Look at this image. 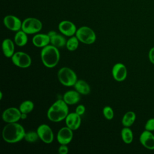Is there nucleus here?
<instances>
[{"mask_svg": "<svg viewBox=\"0 0 154 154\" xmlns=\"http://www.w3.org/2000/svg\"><path fill=\"white\" fill-rule=\"evenodd\" d=\"M25 130L22 125L17 122L8 123L3 128L2 137L8 143H16L24 139Z\"/></svg>", "mask_w": 154, "mask_h": 154, "instance_id": "obj_1", "label": "nucleus"}, {"mask_svg": "<svg viewBox=\"0 0 154 154\" xmlns=\"http://www.w3.org/2000/svg\"><path fill=\"white\" fill-rule=\"evenodd\" d=\"M68 114V105L63 99H58L49 108L47 112V117L51 122H60L65 120Z\"/></svg>", "mask_w": 154, "mask_h": 154, "instance_id": "obj_2", "label": "nucleus"}, {"mask_svg": "<svg viewBox=\"0 0 154 154\" xmlns=\"http://www.w3.org/2000/svg\"><path fill=\"white\" fill-rule=\"evenodd\" d=\"M40 58L45 67L53 68L58 64L60 58V54L57 47L49 45L42 49Z\"/></svg>", "mask_w": 154, "mask_h": 154, "instance_id": "obj_3", "label": "nucleus"}, {"mask_svg": "<svg viewBox=\"0 0 154 154\" xmlns=\"http://www.w3.org/2000/svg\"><path fill=\"white\" fill-rule=\"evenodd\" d=\"M60 82L66 87H72L78 81L76 73L70 68L63 67L59 69L57 73Z\"/></svg>", "mask_w": 154, "mask_h": 154, "instance_id": "obj_4", "label": "nucleus"}, {"mask_svg": "<svg viewBox=\"0 0 154 154\" xmlns=\"http://www.w3.org/2000/svg\"><path fill=\"white\" fill-rule=\"evenodd\" d=\"M75 35L79 42L86 45H91L96 40V35L94 31L87 26H82L78 28Z\"/></svg>", "mask_w": 154, "mask_h": 154, "instance_id": "obj_5", "label": "nucleus"}, {"mask_svg": "<svg viewBox=\"0 0 154 154\" xmlns=\"http://www.w3.org/2000/svg\"><path fill=\"white\" fill-rule=\"evenodd\" d=\"M42 26V23L39 19L35 17H28L22 22L21 29L27 34H34L41 31Z\"/></svg>", "mask_w": 154, "mask_h": 154, "instance_id": "obj_6", "label": "nucleus"}, {"mask_svg": "<svg viewBox=\"0 0 154 154\" xmlns=\"http://www.w3.org/2000/svg\"><path fill=\"white\" fill-rule=\"evenodd\" d=\"M11 59L13 64L22 69L29 67L32 63L31 57L27 53L22 51L15 52Z\"/></svg>", "mask_w": 154, "mask_h": 154, "instance_id": "obj_7", "label": "nucleus"}, {"mask_svg": "<svg viewBox=\"0 0 154 154\" xmlns=\"http://www.w3.org/2000/svg\"><path fill=\"white\" fill-rule=\"evenodd\" d=\"M39 139L46 144H50L54 141V132L49 126L46 124L39 125L36 130Z\"/></svg>", "mask_w": 154, "mask_h": 154, "instance_id": "obj_8", "label": "nucleus"}, {"mask_svg": "<svg viewBox=\"0 0 154 154\" xmlns=\"http://www.w3.org/2000/svg\"><path fill=\"white\" fill-rule=\"evenodd\" d=\"M20 109L15 107H10L5 109L2 114V119L7 123L17 122L21 119Z\"/></svg>", "mask_w": 154, "mask_h": 154, "instance_id": "obj_9", "label": "nucleus"}, {"mask_svg": "<svg viewBox=\"0 0 154 154\" xmlns=\"http://www.w3.org/2000/svg\"><path fill=\"white\" fill-rule=\"evenodd\" d=\"M5 26L12 31H18L22 28V22L17 17L14 15H7L3 19Z\"/></svg>", "mask_w": 154, "mask_h": 154, "instance_id": "obj_10", "label": "nucleus"}, {"mask_svg": "<svg viewBox=\"0 0 154 154\" xmlns=\"http://www.w3.org/2000/svg\"><path fill=\"white\" fill-rule=\"evenodd\" d=\"M112 75L113 78L117 82L125 80L128 75V70L125 64L121 63L115 64L112 69Z\"/></svg>", "mask_w": 154, "mask_h": 154, "instance_id": "obj_11", "label": "nucleus"}, {"mask_svg": "<svg viewBox=\"0 0 154 154\" xmlns=\"http://www.w3.org/2000/svg\"><path fill=\"white\" fill-rule=\"evenodd\" d=\"M73 137V130L67 126H65L61 128L58 131L57 135V140L60 144L67 145L72 141Z\"/></svg>", "mask_w": 154, "mask_h": 154, "instance_id": "obj_12", "label": "nucleus"}, {"mask_svg": "<svg viewBox=\"0 0 154 154\" xmlns=\"http://www.w3.org/2000/svg\"><path fill=\"white\" fill-rule=\"evenodd\" d=\"M58 29L63 35L70 37L75 35L77 28L72 22L65 20L60 22Z\"/></svg>", "mask_w": 154, "mask_h": 154, "instance_id": "obj_13", "label": "nucleus"}, {"mask_svg": "<svg viewBox=\"0 0 154 154\" xmlns=\"http://www.w3.org/2000/svg\"><path fill=\"white\" fill-rule=\"evenodd\" d=\"M141 144L149 150H154V135L152 132L144 130L139 138Z\"/></svg>", "mask_w": 154, "mask_h": 154, "instance_id": "obj_14", "label": "nucleus"}, {"mask_svg": "<svg viewBox=\"0 0 154 154\" xmlns=\"http://www.w3.org/2000/svg\"><path fill=\"white\" fill-rule=\"evenodd\" d=\"M65 123L66 126L69 127L72 130H77L81 124V116L78 114L76 112L69 113L65 119Z\"/></svg>", "mask_w": 154, "mask_h": 154, "instance_id": "obj_15", "label": "nucleus"}, {"mask_svg": "<svg viewBox=\"0 0 154 154\" xmlns=\"http://www.w3.org/2000/svg\"><path fill=\"white\" fill-rule=\"evenodd\" d=\"M48 34L50 37L51 45L57 47V48L66 46L67 40L63 36L64 35L58 34L55 31H50Z\"/></svg>", "mask_w": 154, "mask_h": 154, "instance_id": "obj_16", "label": "nucleus"}, {"mask_svg": "<svg viewBox=\"0 0 154 154\" xmlns=\"http://www.w3.org/2000/svg\"><path fill=\"white\" fill-rule=\"evenodd\" d=\"M32 44L37 48H44L50 44V37L48 34H35L32 38Z\"/></svg>", "mask_w": 154, "mask_h": 154, "instance_id": "obj_17", "label": "nucleus"}, {"mask_svg": "<svg viewBox=\"0 0 154 154\" xmlns=\"http://www.w3.org/2000/svg\"><path fill=\"white\" fill-rule=\"evenodd\" d=\"M80 94H81L75 90H69L64 94L63 99L67 105H74L79 101L81 99Z\"/></svg>", "mask_w": 154, "mask_h": 154, "instance_id": "obj_18", "label": "nucleus"}, {"mask_svg": "<svg viewBox=\"0 0 154 154\" xmlns=\"http://www.w3.org/2000/svg\"><path fill=\"white\" fill-rule=\"evenodd\" d=\"M14 43L10 38H5L2 42V49L4 55L7 58H11L14 52Z\"/></svg>", "mask_w": 154, "mask_h": 154, "instance_id": "obj_19", "label": "nucleus"}, {"mask_svg": "<svg viewBox=\"0 0 154 154\" xmlns=\"http://www.w3.org/2000/svg\"><path fill=\"white\" fill-rule=\"evenodd\" d=\"M75 90L79 93L83 95H87L90 93L91 88L89 84L84 80H78L73 85Z\"/></svg>", "mask_w": 154, "mask_h": 154, "instance_id": "obj_20", "label": "nucleus"}, {"mask_svg": "<svg viewBox=\"0 0 154 154\" xmlns=\"http://www.w3.org/2000/svg\"><path fill=\"white\" fill-rule=\"evenodd\" d=\"M136 120V114L132 111L126 112L123 116L122 123L124 127H131Z\"/></svg>", "mask_w": 154, "mask_h": 154, "instance_id": "obj_21", "label": "nucleus"}, {"mask_svg": "<svg viewBox=\"0 0 154 154\" xmlns=\"http://www.w3.org/2000/svg\"><path fill=\"white\" fill-rule=\"evenodd\" d=\"M27 35L28 34L22 29L17 31L14 37L15 44L18 46H23L26 45L28 42Z\"/></svg>", "mask_w": 154, "mask_h": 154, "instance_id": "obj_22", "label": "nucleus"}, {"mask_svg": "<svg viewBox=\"0 0 154 154\" xmlns=\"http://www.w3.org/2000/svg\"><path fill=\"white\" fill-rule=\"evenodd\" d=\"M121 137L123 141L126 144H130L132 142L134 135L130 127H124L122 129Z\"/></svg>", "mask_w": 154, "mask_h": 154, "instance_id": "obj_23", "label": "nucleus"}, {"mask_svg": "<svg viewBox=\"0 0 154 154\" xmlns=\"http://www.w3.org/2000/svg\"><path fill=\"white\" fill-rule=\"evenodd\" d=\"M34 108V103L29 100H26L23 101L19 105V109L22 113L28 114L31 112Z\"/></svg>", "mask_w": 154, "mask_h": 154, "instance_id": "obj_24", "label": "nucleus"}, {"mask_svg": "<svg viewBox=\"0 0 154 154\" xmlns=\"http://www.w3.org/2000/svg\"><path fill=\"white\" fill-rule=\"evenodd\" d=\"M79 40L76 37V35H73L70 37L67 40L66 46L67 49L70 51H74L76 50L79 46Z\"/></svg>", "mask_w": 154, "mask_h": 154, "instance_id": "obj_25", "label": "nucleus"}, {"mask_svg": "<svg viewBox=\"0 0 154 154\" xmlns=\"http://www.w3.org/2000/svg\"><path fill=\"white\" fill-rule=\"evenodd\" d=\"M39 138L38 135L37 131H31L25 133L24 140L29 143H34Z\"/></svg>", "mask_w": 154, "mask_h": 154, "instance_id": "obj_26", "label": "nucleus"}, {"mask_svg": "<svg viewBox=\"0 0 154 154\" xmlns=\"http://www.w3.org/2000/svg\"><path fill=\"white\" fill-rule=\"evenodd\" d=\"M103 115L104 117L107 120H112L114 117V113L112 108L109 106H105L103 108Z\"/></svg>", "mask_w": 154, "mask_h": 154, "instance_id": "obj_27", "label": "nucleus"}, {"mask_svg": "<svg viewBox=\"0 0 154 154\" xmlns=\"http://www.w3.org/2000/svg\"><path fill=\"white\" fill-rule=\"evenodd\" d=\"M145 130L151 132L154 131V118L149 119L146 123L144 126Z\"/></svg>", "mask_w": 154, "mask_h": 154, "instance_id": "obj_28", "label": "nucleus"}, {"mask_svg": "<svg viewBox=\"0 0 154 154\" xmlns=\"http://www.w3.org/2000/svg\"><path fill=\"white\" fill-rule=\"evenodd\" d=\"M75 112L78 114H79V116H82L85 113V106L84 105H82V104L78 105L76 106V109H75Z\"/></svg>", "mask_w": 154, "mask_h": 154, "instance_id": "obj_29", "label": "nucleus"}, {"mask_svg": "<svg viewBox=\"0 0 154 154\" xmlns=\"http://www.w3.org/2000/svg\"><path fill=\"white\" fill-rule=\"evenodd\" d=\"M69 152V148L66 144H61L58 148L60 154H67Z\"/></svg>", "mask_w": 154, "mask_h": 154, "instance_id": "obj_30", "label": "nucleus"}, {"mask_svg": "<svg viewBox=\"0 0 154 154\" xmlns=\"http://www.w3.org/2000/svg\"><path fill=\"white\" fill-rule=\"evenodd\" d=\"M148 57L150 62L152 64H154V46L150 49L148 54Z\"/></svg>", "mask_w": 154, "mask_h": 154, "instance_id": "obj_31", "label": "nucleus"}, {"mask_svg": "<svg viewBox=\"0 0 154 154\" xmlns=\"http://www.w3.org/2000/svg\"><path fill=\"white\" fill-rule=\"evenodd\" d=\"M27 114L26 113H22L21 114V119H26L27 118Z\"/></svg>", "mask_w": 154, "mask_h": 154, "instance_id": "obj_32", "label": "nucleus"}, {"mask_svg": "<svg viewBox=\"0 0 154 154\" xmlns=\"http://www.w3.org/2000/svg\"><path fill=\"white\" fill-rule=\"evenodd\" d=\"M2 96H3L2 92L1 91H0V100H2Z\"/></svg>", "mask_w": 154, "mask_h": 154, "instance_id": "obj_33", "label": "nucleus"}]
</instances>
